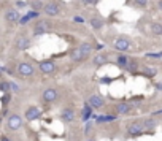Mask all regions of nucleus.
Returning <instances> with one entry per match:
<instances>
[{
  "mask_svg": "<svg viewBox=\"0 0 162 141\" xmlns=\"http://www.w3.org/2000/svg\"><path fill=\"white\" fill-rule=\"evenodd\" d=\"M73 21L78 22V24H83V22H84V19H83L81 16H75V17H73Z\"/></svg>",
  "mask_w": 162,
  "mask_h": 141,
  "instance_id": "34",
  "label": "nucleus"
},
{
  "mask_svg": "<svg viewBox=\"0 0 162 141\" xmlns=\"http://www.w3.org/2000/svg\"><path fill=\"white\" fill-rule=\"evenodd\" d=\"M43 11L46 13L48 16H57L59 13H61V10H59V7L56 5L54 2H48L43 8Z\"/></svg>",
  "mask_w": 162,
  "mask_h": 141,
  "instance_id": "12",
  "label": "nucleus"
},
{
  "mask_svg": "<svg viewBox=\"0 0 162 141\" xmlns=\"http://www.w3.org/2000/svg\"><path fill=\"white\" fill-rule=\"evenodd\" d=\"M30 5H32V10L40 11V10H43V8H45V5H46V3H43L41 0H34V2L30 3Z\"/></svg>",
  "mask_w": 162,
  "mask_h": 141,
  "instance_id": "23",
  "label": "nucleus"
},
{
  "mask_svg": "<svg viewBox=\"0 0 162 141\" xmlns=\"http://www.w3.org/2000/svg\"><path fill=\"white\" fill-rule=\"evenodd\" d=\"M41 98H43V102L46 103H53V102H56V98H57V90L56 89H46L43 95H41Z\"/></svg>",
  "mask_w": 162,
  "mask_h": 141,
  "instance_id": "11",
  "label": "nucleus"
},
{
  "mask_svg": "<svg viewBox=\"0 0 162 141\" xmlns=\"http://www.w3.org/2000/svg\"><path fill=\"white\" fill-rule=\"evenodd\" d=\"M41 117V110L37 106H30L26 110V121H35Z\"/></svg>",
  "mask_w": 162,
  "mask_h": 141,
  "instance_id": "10",
  "label": "nucleus"
},
{
  "mask_svg": "<svg viewBox=\"0 0 162 141\" xmlns=\"http://www.w3.org/2000/svg\"><path fill=\"white\" fill-rule=\"evenodd\" d=\"M113 46H114V49H116V51H119V52H126L127 49L130 48V41H129L127 38L121 37V38H118L116 41L113 43Z\"/></svg>",
  "mask_w": 162,
  "mask_h": 141,
  "instance_id": "9",
  "label": "nucleus"
},
{
  "mask_svg": "<svg viewBox=\"0 0 162 141\" xmlns=\"http://www.w3.org/2000/svg\"><path fill=\"white\" fill-rule=\"evenodd\" d=\"M103 48H105V46H103V44H100V43H99V44H95V51H102Z\"/></svg>",
  "mask_w": 162,
  "mask_h": 141,
  "instance_id": "37",
  "label": "nucleus"
},
{
  "mask_svg": "<svg viewBox=\"0 0 162 141\" xmlns=\"http://www.w3.org/2000/svg\"><path fill=\"white\" fill-rule=\"evenodd\" d=\"M83 3H84V5H89V7H94L99 3V0H83Z\"/></svg>",
  "mask_w": 162,
  "mask_h": 141,
  "instance_id": "29",
  "label": "nucleus"
},
{
  "mask_svg": "<svg viewBox=\"0 0 162 141\" xmlns=\"http://www.w3.org/2000/svg\"><path fill=\"white\" fill-rule=\"evenodd\" d=\"M21 16H19V11L16 8H10V10L5 11V21L8 24H15V22H19Z\"/></svg>",
  "mask_w": 162,
  "mask_h": 141,
  "instance_id": "8",
  "label": "nucleus"
},
{
  "mask_svg": "<svg viewBox=\"0 0 162 141\" xmlns=\"http://www.w3.org/2000/svg\"><path fill=\"white\" fill-rule=\"evenodd\" d=\"M38 67H40L41 73H45V75H53L54 70H56V63L53 60H41L38 62Z\"/></svg>",
  "mask_w": 162,
  "mask_h": 141,
  "instance_id": "7",
  "label": "nucleus"
},
{
  "mask_svg": "<svg viewBox=\"0 0 162 141\" xmlns=\"http://www.w3.org/2000/svg\"><path fill=\"white\" fill-rule=\"evenodd\" d=\"M92 49H95V48H92L91 43H83L81 46L75 48L70 52V60H73V62H83L84 59H87L91 56Z\"/></svg>",
  "mask_w": 162,
  "mask_h": 141,
  "instance_id": "1",
  "label": "nucleus"
},
{
  "mask_svg": "<svg viewBox=\"0 0 162 141\" xmlns=\"http://www.w3.org/2000/svg\"><path fill=\"white\" fill-rule=\"evenodd\" d=\"M87 103H89L92 108H102L105 105V98L100 97V95H91L89 100H87Z\"/></svg>",
  "mask_w": 162,
  "mask_h": 141,
  "instance_id": "14",
  "label": "nucleus"
},
{
  "mask_svg": "<svg viewBox=\"0 0 162 141\" xmlns=\"http://www.w3.org/2000/svg\"><path fill=\"white\" fill-rule=\"evenodd\" d=\"M91 113H92V106L89 103L86 105V108H84V111H83V121H87L91 117Z\"/></svg>",
  "mask_w": 162,
  "mask_h": 141,
  "instance_id": "24",
  "label": "nucleus"
},
{
  "mask_svg": "<svg viewBox=\"0 0 162 141\" xmlns=\"http://www.w3.org/2000/svg\"><path fill=\"white\" fill-rule=\"evenodd\" d=\"M143 132H146V129H145V121H135V122H132V124L127 127V136H129V138L140 136Z\"/></svg>",
  "mask_w": 162,
  "mask_h": 141,
  "instance_id": "2",
  "label": "nucleus"
},
{
  "mask_svg": "<svg viewBox=\"0 0 162 141\" xmlns=\"http://www.w3.org/2000/svg\"><path fill=\"white\" fill-rule=\"evenodd\" d=\"M10 102H11V95L8 94V92L3 94V95H2V105H3V106H7V105L10 103Z\"/></svg>",
  "mask_w": 162,
  "mask_h": 141,
  "instance_id": "27",
  "label": "nucleus"
},
{
  "mask_svg": "<svg viewBox=\"0 0 162 141\" xmlns=\"http://www.w3.org/2000/svg\"><path fill=\"white\" fill-rule=\"evenodd\" d=\"M7 125H8V129L10 130H18V129H21V125H22V117L19 114H11V116H8L7 117Z\"/></svg>",
  "mask_w": 162,
  "mask_h": 141,
  "instance_id": "4",
  "label": "nucleus"
},
{
  "mask_svg": "<svg viewBox=\"0 0 162 141\" xmlns=\"http://www.w3.org/2000/svg\"><path fill=\"white\" fill-rule=\"evenodd\" d=\"M157 7H159V10H162V0H159V3H157Z\"/></svg>",
  "mask_w": 162,
  "mask_h": 141,
  "instance_id": "41",
  "label": "nucleus"
},
{
  "mask_svg": "<svg viewBox=\"0 0 162 141\" xmlns=\"http://www.w3.org/2000/svg\"><path fill=\"white\" fill-rule=\"evenodd\" d=\"M146 57H152V59H159V57H162V52H150V54H146Z\"/></svg>",
  "mask_w": 162,
  "mask_h": 141,
  "instance_id": "30",
  "label": "nucleus"
},
{
  "mask_svg": "<svg viewBox=\"0 0 162 141\" xmlns=\"http://www.w3.org/2000/svg\"><path fill=\"white\" fill-rule=\"evenodd\" d=\"M102 83H111V79H110V78H103V79H102Z\"/></svg>",
  "mask_w": 162,
  "mask_h": 141,
  "instance_id": "39",
  "label": "nucleus"
},
{
  "mask_svg": "<svg viewBox=\"0 0 162 141\" xmlns=\"http://www.w3.org/2000/svg\"><path fill=\"white\" fill-rule=\"evenodd\" d=\"M32 19V17L29 16V15H26V16H21V19H19V22H18V24H19V25H26L27 24V22H29Z\"/></svg>",
  "mask_w": 162,
  "mask_h": 141,
  "instance_id": "28",
  "label": "nucleus"
},
{
  "mask_svg": "<svg viewBox=\"0 0 162 141\" xmlns=\"http://www.w3.org/2000/svg\"><path fill=\"white\" fill-rule=\"evenodd\" d=\"M2 116H3V117H8V108H7V106H3V110H2Z\"/></svg>",
  "mask_w": 162,
  "mask_h": 141,
  "instance_id": "36",
  "label": "nucleus"
},
{
  "mask_svg": "<svg viewBox=\"0 0 162 141\" xmlns=\"http://www.w3.org/2000/svg\"><path fill=\"white\" fill-rule=\"evenodd\" d=\"M0 90H2L3 94H7L8 90H11V87H10V83H8V81H5V79H3L2 83H0Z\"/></svg>",
  "mask_w": 162,
  "mask_h": 141,
  "instance_id": "25",
  "label": "nucleus"
},
{
  "mask_svg": "<svg viewBox=\"0 0 162 141\" xmlns=\"http://www.w3.org/2000/svg\"><path fill=\"white\" fill-rule=\"evenodd\" d=\"M48 30H49V24L46 21L40 19V21H37V24L34 27V35L35 37H41V35H45Z\"/></svg>",
  "mask_w": 162,
  "mask_h": 141,
  "instance_id": "6",
  "label": "nucleus"
},
{
  "mask_svg": "<svg viewBox=\"0 0 162 141\" xmlns=\"http://www.w3.org/2000/svg\"><path fill=\"white\" fill-rule=\"evenodd\" d=\"M132 110V105L129 103V102H121V103H118L116 105V111H118V114H129Z\"/></svg>",
  "mask_w": 162,
  "mask_h": 141,
  "instance_id": "16",
  "label": "nucleus"
},
{
  "mask_svg": "<svg viewBox=\"0 0 162 141\" xmlns=\"http://www.w3.org/2000/svg\"><path fill=\"white\" fill-rule=\"evenodd\" d=\"M135 3H137L138 7H141V8L148 7V0H135Z\"/></svg>",
  "mask_w": 162,
  "mask_h": 141,
  "instance_id": "31",
  "label": "nucleus"
},
{
  "mask_svg": "<svg viewBox=\"0 0 162 141\" xmlns=\"http://www.w3.org/2000/svg\"><path fill=\"white\" fill-rule=\"evenodd\" d=\"M16 7H19V8H24V7H27V2H16Z\"/></svg>",
  "mask_w": 162,
  "mask_h": 141,
  "instance_id": "35",
  "label": "nucleus"
},
{
  "mask_svg": "<svg viewBox=\"0 0 162 141\" xmlns=\"http://www.w3.org/2000/svg\"><path fill=\"white\" fill-rule=\"evenodd\" d=\"M10 87H11V90H13V92H19V86H18L16 83H13V81L10 83Z\"/></svg>",
  "mask_w": 162,
  "mask_h": 141,
  "instance_id": "32",
  "label": "nucleus"
},
{
  "mask_svg": "<svg viewBox=\"0 0 162 141\" xmlns=\"http://www.w3.org/2000/svg\"><path fill=\"white\" fill-rule=\"evenodd\" d=\"M114 60H116V63H118L119 67L126 70V67H127V63H129V60H130V59H129L127 56H124V54H119V56L114 59Z\"/></svg>",
  "mask_w": 162,
  "mask_h": 141,
  "instance_id": "17",
  "label": "nucleus"
},
{
  "mask_svg": "<svg viewBox=\"0 0 162 141\" xmlns=\"http://www.w3.org/2000/svg\"><path fill=\"white\" fill-rule=\"evenodd\" d=\"M61 119H62V122H65V124H70V122H73V119H75V111H73L72 108H65V110H62Z\"/></svg>",
  "mask_w": 162,
  "mask_h": 141,
  "instance_id": "13",
  "label": "nucleus"
},
{
  "mask_svg": "<svg viewBox=\"0 0 162 141\" xmlns=\"http://www.w3.org/2000/svg\"><path fill=\"white\" fill-rule=\"evenodd\" d=\"M151 33L156 37H162V24L161 22H152L151 24Z\"/></svg>",
  "mask_w": 162,
  "mask_h": 141,
  "instance_id": "19",
  "label": "nucleus"
},
{
  "mask_svg": "<svg viewBox=\"0 0 162 141\" xmlns=\"http://www.w3.org/2000/svg\"><path fill=\"white\" fill-rule=\"evenodd\" d=\"M89 24L94 30H100V29H103V25H105V19L103 17L94 16V17H89Z\"/></svg>",
  "mask_w": 162,
  "mask_h": 141,
  "instance_id": "15",
  "label": "nucleus"
},
{
  "mask_svg": "<svg viewBox=\"0 0 162 141\" xmlns=\"http://www.w3.org/2000/svg\"><path fill=\"white\" fill-rule=\"evenodd\" d=\"M15 48L18 51H24V49H29L30 48V38H27L24 33H21L19 37L15 40Z\"/></svg>",
  "mask_w": 162,
  "mask_h": 141,
  "instance_id": "5",
  "label": "nucleus"
},
{
  "mask_svg": "<svg viewBox=\"0 0 162 141\" xmlns=\"http://www.w3.org/2000/svg\"><path fill=\"white\" fill-rule=\"evenodd\" d=\"M143 75H146V76H156L157 75V68H154V67H143Z\"/></svg>",
  "mask_w": 162,
  "mask_h": 141,
  "instance_id": "20",
  "label": "nucleus"
},
{
  "mask_svg": "<svg viewBox=\"0 0 162 141\" xmlns=\"http://www.w3.org/2000/svg\"><path fill=\"white\" fill-rule=\"evenodd\" d=\"M156 89H159V90H162V84H161V83H157V84H156Z\"/></svg>",
  "mask_w": 162,
  "mask_h": 141,
  "instance_id": "40",
  "label": "nucleus"
},
{
  "mask_svg": "<svg viewBox=\"0 0 162 141\" xmlns=\"http://www.w3.org/2000/svg\"><path fill=\"white\" fill-rule=\"evenodd\" d=\"M92 130V124L89 122V124H86V129H84V135H89V132Z\"/></svg>",
  "mask_w": 162,
  "mask_h": 141,
  "instance_id": "33",
  "label": "nucleus"
},
{
  "mask_svg": "<svg viewBox=\"0 0 162 141\" xmlns=\"http://www.w3.org/2000/svg\"><path fill=\"white\" fill-rule=\"evenodd\" d=\"M138 68H140V65H138V62L135 60V59H130L126 67V70L129 71V73H135V71H138Z\"/></svg>",
  "mask_w": 162,
  "mask_h": 141,
  "instance_id": "18",
  "label": "nucleus"
},
{
  "mask_svg": "<svg viewBox=\"0 0 162 141\" xmlns=\"http://www.w3.org/2000/svg\"><path fill=\"white\" fill-rule=\"evenodd\" d=\"M86 141H95V138H87Z\"/></svg>",
  "mask_w": 162,
  "mask_h": 141,
  "instance_id": "42",
  "label": "nucleus"
},
{
  "mask_svg": "<svg viewBox=\"0 0 162 141\" xmlns=\"http://www.w3.org/2000/svg\"><path fill=\"white\" fill-rule=\"evenodd\" d=\"M94 63L95 65H103V63H106V56L105 54H97L94 57Z\"/></svg>",
  "mask_w": 162,
  "mask_h": 141,
  "instance_id": "21",
  "label": "nucleus"
},
{
  "mask_svg": "<svg viewBox=\"0 0 162 141\" xmlns=\"http://www.w3.org/2000/svg\"><path fill=\"white\" fill-rule=\"evenodd\" d=\"M114 121V116H99L97 117V122H111Z\"/></svg>",
  "mask_w": 162,
  "mask_h": 141,
  "instance_id": "26",
  "label": "nucleus"
},
{
  "mask_svg": "<svg viewBox=\"0 0 162 141\" xmlns=\"http://www.w3.org/2000/svg\"><path fill=\"white\" fill-rule=\"evenodd\" d=\"M0 141H10V140H8L7 135H2V136H0Z\"/></svg>",
  "mask_w": 162,
  "mask_h": 141,
  "instance_id": "38",
  "label": "nucleus"
},
{
  "mask_svg": "<svg viewBox=\"0 0 162 141\" xmlns=\"http://www.w3.org/2000/svg\"><path fill=\"white\" fill-rule=\"evenodd\" d=\"M154 127H156V121H154V117H150V119H146V121H145V129H146V132L154 130Z\"/></svg>",
  "mask_w": 162,
  "mask_h": 141,
  "instance_id": "22",
  "label": "nucleus"
},
{
  "mask_svg": "<svg viewBox=\"0 0 162 141\" xmlns=\"http://www.w3.org/2000/svg\"><path fill=\"white\" fill-rule=\"evenodd\" d=\"M18 73H19L22 78H30V76H34V73H35V68L32 67V63H29V62H21L19 65H18Z\"/></svg>",
  "mask_w": 162,
  "mask_h": 141,
  "instance_id": "3",
  "label": "nucleus"
}]
</instances>
